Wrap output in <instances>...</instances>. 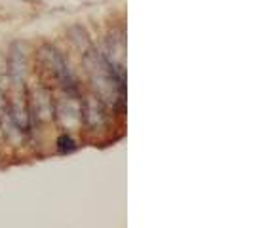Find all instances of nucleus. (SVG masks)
Here are the masks:
<instances>
[{"label": "nucleus", "mask_w": 255, "mask_h": 228, "mask_svg": "<svg viewBox=\"0 0 255 228\" xmlns=\"http://www.w3.org/2000/svg\"><path fill=\"white\" fill-rule=\"evenodd\" d=\"M59 151H61V152L75 151V143H73V139H71V137H67V135L59 137Z\"/></svg>", "instance_id": "1"}]
</instances>
